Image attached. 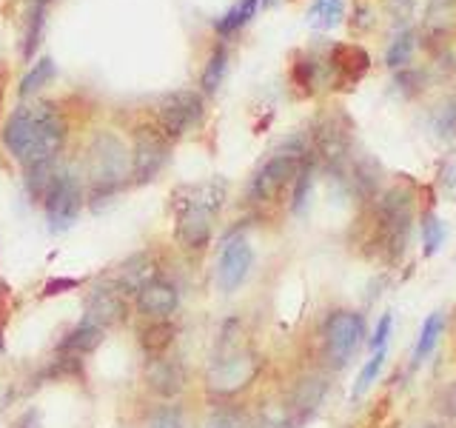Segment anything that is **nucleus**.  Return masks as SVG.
Returning <instances> with one entry per match:
<instances>
[{
	"label": "nucleus",
	"mask_w": 456,
	"mask_h": 428,
	"mask_svg": "<svg viewBox=\"0 0 456 428\" xmlns=\"http://www.w3.org/2000/svg\"><path fill=\"white\" fill-rule=\"evenodd\" d=\"M103 334H106V328L103 325H97V323H92V320H80L71 332L63 337V342H61V351L63 354H71V357H80V354H89V351H94L100 342H103Z\"/></svg>",
	"instance_id": "nucleus-19"
},
{
	"label": "nucleus",
	"mask_w": 456,
	"mask_h": 428,
	"mask_svg": "<svg viewBox=\"0 0 456 428\" xmlns=\"http://www.w3.org/2000/svg\"><path fill=\"white\" fill-rule=\"evenodd\" d=\"M314 149H317L320 160L331 169H342L351 154V137H348V126L339 118H322L314 128Z\"/></svg>",
	"instance_id": "nucleus-11"
},
{
	"label": "nucleus",
	"mask_w": 456,
	"mask_h": 428,
	"mask_svg": "<svg viewBox=\"0 0 456 428\" xmlns=\"http://www.w3.org/2000/svg\"><path fill=\"white\" fill-rule=\"evenodd\" d=\"M0 351H4V340H0Z\"/></svg>",
	"instance_id": "nucleus-40"
},
{
	"label": "nucleus",
	"mask_w": 456,
	"mask_h": 428,
	"mask_svg": "<svg viewBox=\"0 0 456 428\" xmlns=\"http://www.w3.org/2000/svg\"><path fill=\"white\" fill-rule=\"evenodd\" d=\"M374 235L377 246L385 254V260H399L408 249L411 237V223H413V194L405 185H394L377 203L374 214Z\"/></svg>",
	"instance_id": "nucleus-4"
},
{
	"label": "nucleus",
	"mask_w": 456,
	"mask_h": 428,
	"mask_svg": "<svg viewBox=\"0 0 456 428\" xmlns=\"http://www.w3.org/2000/svg\"><path fill=\"white\" fill-rule=\"evenodd\" d=\"M157 275V263L151 260V254H134L118 268V277H114V289H118L123 297H137V292L146 283H151Z\"/></svg>",
	"instance_id": "nucleus-17"
},
{
	"label": "nucleus",
	"mask_w": 456,
	"mask_h": 428,
	"mask_svg": "<svg viewBox=\"0 0 456 428\" xmlns=\"http://www.w3.org/2000/svg\"><path fill=\"white\" fill-rule=\"evenodd\" d=\"M411 52H413V32H403L396 40H391L388 52H385V61H388L391 69H399L411 61Z\"/></svg>",
	"instance_id": "nucleus-32"
},
{
	"label": "nucleus",
	"mask_w": 456,
	"mask_h": 428,
	"mask_svg": "<svg viewBox=\"0 0 456 428\" xmlns=\"http://www.w3.org/2000/svg\"><path fill=\"white\" fill-rule=\"evenodd\" d=\"M175 325L168 320H149L146 328H140V346L146 349L151 357L157 354H166V349L175 342Z\"/></svg>",
	"instance_id": "nucleus-22"
},
{
	"label": "nucleus",
	"mask_w": 456,
	"mask_h": 428,
	"mask_svg": "<svg viewBox=\"0 0 456 428\" xmlns=\"http://www.w3.org/2000/svg\"><path fill=\"white\" fill-rule=\"evenodd\" d=\"M149 428H185L183 411L177 406H160L149 420Z\"/></svg>",
	"instance_id": "nucleus-36"
},
{
	"label": "nucleus",
	"mask_w": 456,
	"mask_h": 428,
	"mask_svg": "<svg viewBox=\"0 0 456 428\" xmlns=\"http://www.w3.org/2000/svg\"><path fill=\"white\" fill-rule=\"evenodd\" d=\"M325 380L322 377H305L303 383L294 389V397H291V411H294V420L297 423H305L314 411H317V406L322 403L325 397Z\"/></svg>",
	"instance_id": "nucleus-20"
},
{
	"label": "nucleus",
	"mask_w": 456,
	"mask_h": 428,
	"mask_svg": "<svg viewBox=\"0 0 456 428\" xmlns=\"http://www.w3.org/2000/svg\"><path fill=\"white\" fill-rule=\"evenodd\" d=\"M208 428H263V425L254 423L251 417H246L242 411H220V414H214Z\"/></svg>",
	"instance_id": "nucleus-35"
},
{
	"label": "nucleus",
	"mask_w": 456,
	"mask_h": 428,
	"mask_svg": "<svg viewBox=\"0 0 456 428\" xmlns=\"http://www.w3.org/2000/svg\"><path fill=\"white\" fill-rule=\"evenodd\" d=\"M86 169L92 177V206L97 209L123 189L132 171V154L118 135L97 132L89 146V157H86Z\"/></svg>",
	"instance_id": "nucleus-2"
},
{
	"label": "nucleus",
	"mask_w": 456,
	"mask_h": 428,
	"mask_svg": "<svg viewBox=\"0 0 456 428\" xmlns=\"http://www.w3.org/2000/svg\"><path fill=\"white\" fill-rule=\"evenodd\" d=\"M86 320H92L97 325H114L120 323L126 317V297L114 289V285H100V289H94L89 294V300H86Z\"/></svg>",
	"instance_id": "nucleus-15"
},
{
	"label": "nucleus",
	"mask_w": 456,
	"mask_h": 428,
	"mask_svg": "<svg viewBox=\"0 0 456 428\" xmlns=\"http://www.w3.org/2000/svg\"><path fill=\"white\" fill-rule=\"evenodd\" d=\"M299 166H303V157L299 154H289V152L274 154L251 177L248 200L251 203H274V200L294 183Z\"/></svg>",
	"instance_id": "nucleus-7"
},
{
	"label": "nucleus",
	"mask_w": 456,
	"mask_h": 428,
	"mask_svg": "<svg viewBox=\"0 0 456 428\" xmlns=\"http://www.w3.org/2000/svg\"><path fill=\"white\" fill-rule=\"evenodd\" d=\"M20 428H40V411H37V408L26 411V414H23V420H20Z\"/></svg>",
	"instance_id": "nucleus-39"
},
{
	"label": "nucleus",
	"mask_w": 456,
	"mask_h": 428,
	"mask_svg": "<svg viewBox=\"0 0 456 428\" xmlns=\"http://www.w3.org/2000/svg\"><path fill=\"white\" fill-rule=\"evenodd\" d=\"M382 366H385V349H379V351L370 354V360L362 366L360 377H356V385H354V399H356V397H362V394L370 389V385H374V380L379 377Z\"/></svg>",
	"instance_id": "nucleus-31"
},
{
	"label": "nucleus",
	"mask_w": 456,
	"mask_h": 428,
	"mask_svg": "<svg viewBox=\"0 0 456 428\" xmlns=\"http://www.w3.org/2000/svg\"><path fill=\"white\" fill-rule=\"evenodd\" d=\"M49 4L52 0H32L28 4V14H26V35H23V57H35L40 37H43V26H46V14H49Z\"/></svg>",
	"instance_id": "nucleus-21"
},
{
	"label": "nucleus",
	"mask_w": 456,
	"mask_h": 428,
	"mask_svg": "<svg viewBox=\"0 0 456 428\" xmlns=\"http://www.w3.org/2000/svg\"><path fill=\"white\" fill-rule=\"evenodd\" d=\"M225 69H228V49L225 46H217L211 52L208 63L203 69V78H200V86H203L206 95H214L220 89V83L225 78Z\"/></svg>",
	"instance_id": "nucleus-27"
},
{
	"label": "nucleus",
	"mask_w": 456,
	"mask_h": 428,
	"mask_svg": "<svg viewBox=\"0 0 456 428\" xmlns=\"http://www.w3.org/2000/svg\"><path fill=\"white\" fill-rule=\"evenodd\" d=\"M168 163V137L160 128H142L132 152V175L137 183H149Z\"/></svg>",
	"instance_id": "nucleus-10"
},
{
	"label": "nucleus",
	"mask_w": 456,
	"mask_h": 428,
	"mask_svg": "<svg viewBox=\"0 0 456 428\" xmlns=\"http://www.w3.org/2000/svg\"><path fill=\"white\" fill-rule=\"evenodd\" d=\"M370 66V54L356 43H337L331 49V69L337 71L339 83H356Z\"/></svg>",
	"instance_id": "nucleus-18"
},
{
	"label": "nucleus",
	"mask_w": 456,
	"mask_h": 428,
	"mask_svg": "<svg viewBox=\"0 0 456 428\" xmlns=\"http://www.w3.org/2000/svg\"><path fill=\"white\" fill-rule=\"evenodd\" d=\"M203 109H206L203 97L197 92H189V89L171 92L160 100V106H157V128H160L168 140H177L203 120Z\"/></svg>",
	"instance_id": "nucleus-8"
},
{
	"label": "nucleus",
	"mask_w": 456,
	"mask_h": 428,
	"mask_svg": "<svg viewBox=\"0 0 456 428\" xmlns=\"http://www.w3.org/2000/svg\"><path fill=\"white\" fill-rule=\"evenodd\" d=\"M291 78H294V83L299 86V89L311 92L314 83H317V63H314L311 57H299V61L294 63V69H291Z\"/></svg>",
	"instance_id": "nucleus-34"
},
{
	"label": "nucleus",
	"mask_w": 456,
	"mask_h": 428,
	"mask_svg": "<svg viewBox=\"0 0 456 428\" xmlns=\"http://www.w3.org/2000/svg\"><path fill=\"white\" fill-rule=\"evenodd\" d=\"M177 211V226H175V237L183 249L200 251L211 243V232H214V218L206 209H194V206H175Z\"/></svg>",
	"instance_id": "nucleus-13"
},
{
	"label": "nucleus",
	"mask_w": 456,
	"mask_h": 428,
	"mask_svg": "<svg viewBox=\"0 0 456 428\" xmlns=\"http://www.w3.org/2000/svg\"><path fill=\"white\" fill-rule=\"evenodd\" d=\"M80 285H83V280H77V277H52L46 285H43V294L52 297V294H63V292H75Z\"/></svg>",
	"instance_id": "nucleus-37"
},
{
	"label": "nucleus",
	"mask_w": 456,
	"mask_h": 428,
	"mask_svg": "<svg viewBox=\"0 0 456 428\" xmlns=\"http://www.w3.org/2000/svg\"><path fill=\"white\" fill-rule=\"evenodd\" d=\"M425 26L434 35H448L456 26V0H431Z\"/></svg>",
	"instance_id": "nucleus-26"
},
{
	"label": "nucleus",
	"mask_w": 456,
	"mask_h": 428,
	"mask_svg": "<svg viewBox=\"0 0 456 428\" xmlns=\"http://www.w3.org/2000/svg\"><path fill=\"white\" fill-rule=\"evenodd\" d=\"M225 194H228L225 180L214 177V180L183 185V189L175 194V206H194V209H206L211 214H217L225 203Z\"/></svg>",
	"instance_id": "nucleus-16"
},
{
	"label": "nucleus",
	"mask_w": 456,
	"mask_h": 428,
	"mask_svg": "<svg viewBox=\"0 0 456 428\" xmlns=\"http://www.w3.org/2000/svg\"><path fill=\"white\" fill-rule=\"evenodd\" d=\"M260 4H263V0H237V4L217 21V32L220 35H234L237 29H242L254 18L256 9H260Z\"/></svg>",
	"instance_id": "nucleus-25"
},
{
	"label": "nucleus",
	"mask_w": 456,
	"mask_h": 428,
	"mask_svg": "<svg viewBox=\"0 0 456 428\" xmlns=\"http://www.w3.org/2000/svg\"><path fill=\"white\" fill-rule=\"evenodd\" d=\"M43 206H46V220L52 235H61L75 226L83 209V189L77 177L71 171H54L49 189L43 194Z\"/></svg>",
	"instance_id": "nucleus-6"
},
{
	"label": "nucleus",
	"mask_w": 456,
	"mask_h": 428,
	"mask_svg": "<svg viewBox=\"0 0 456 428\" xmlns=\"http://www.w3.org/2000/svg\"><path fill=\"white\" fill-rule=\"evenodd\" d=\"M251 266H254V249L246 240V235H240V232L228 235L220 249V260H217V285L225 294L237 292L240 285L248 280Z\"/></svg>",
	"instance_id": "nucleus-9"
},
{
	"label": "nucleus",
	"mask_w": 456,
	"mask_h": 428,
	"mask_svg": "<svg viewBox=\"0 0 456 428\" xmlns=\"http://www.w3.org/2000/svg\"><path fill=\"white\" fill-rule=\"evenodd\" d=\"M4 143L23 166L54 160L66 143V120L61 109L52 103L14 109L4 126Z\"/></svg>",
	"instance_id": "nucleus-1"
},
{
	"label": "nucleus",
	"mask_w": 456,
	"mask_h": 428,
	"mask_svg": "<svg viewBox=\"0 0 456 428\" xmlns=\"http://www.w3.org/2000/svg\"><path fill=\"white\" fill-rule=\"evenodd\" d=\"M391 328H394V317L391 314H382L379 323H377V332H374V337H370V349L374 351L385 349V342H388V337H391Z\"/></svg>",
	"instance_id": "nucleus-38"
},
{
	"label": "nucleus",
	"mask_w": 456,
	"mask_h": 428,
	"mask_svg": "<svg viewBox=\"0 0 456 428\" xmlns=\"http://www.w3.org/2000/svg\"><path fill=\"white\" fill-rule=\"evenodd\" d=\"M442 332H445V311H434V314H428L425 323H422L419 340H417V349H413V363H422L425 357L434 351V346L439 342Z\"/></svg>",
	"instance_id": "nucleus-24"
},
{
	"label": "nucleus",
	"mask_w": 456,
	"mask_h": 428,
	"mask_svg": "<svg viewBox=\"0 0 456 428\" xmlns=\"http://www.w3.org/2000/svg\"><path fill=\"white\" fill-rule=\"evenodd\" d=\"M294 192H291V209L299 214L305 209V203H308V194H311V185H314V169H311V163H305L303 160V166H299V171H297V177H294Z\"/></svg>",
	"instance_id": "nucleus-30"
},
{
	"label": "nucleus",
	"mask_w": 456,
	"mask_h": 428,
	"mask_svg": "<svg viewBox=\"0 0 456 428\" xmlns=\"http://www.w3.org/2000/svg\"><path fill=\"white\" fill-rule=\"evenodd\" d=\"M442 243H445V223H442L434 211H425L422 218V254L425 257H434Z\"/></svg>",
	"instance_id": "nucleus-29"
},
{
	"label": "nucleus",
	"mask_w": 456,
	"mask_h": 428,
	"mask_svg": "<svg viewBox=\"0 0 456 428\" xmlns=\"http://www.w3.org/2000/svg\"><path fill=\"white\" fill-rule=\"evenodd\" d=\"M54 61L52 57H40L37 63H32V69L26 71V78L20 80V97H28V95H35L37 89H43L52 78H54Z\"/></svg>",
	"instance_id": "nucleus-28"
},
{
	"label": "nucleus",
	"mask_w": 456,
	"mask_h": 428,
	"mask_svg": "<svg viewBox=\"0 0 456 428\" xmlns=\"http://www.w3.org/2000/svg\"><path fill=\"white\" fill-rule=\"evenodd\" d=\"M146 385L151 394L163 397V399L177 397L185 389V368L175 360V357L157 354L146 366Z\"/></svg>",
	"instance_id": "nucleus-14"
},
{
	"label": "nucleus",
	"mask_w": 456,
	"mask_h": 428,
	"mask_svg": "<svg viewBox=\"0 0 456 428\" xmlns=\"http://www.w3.org/2000/svg\"><path fill=\"white\" fill-rule=\"evenodd\" d=\"M134 300H137V311L146 320H168L180 306V292L171 280L154 277L151 283L142 285Z\"/></svg>",
	"instance_id": "nucleus-12"
},
{
	"label": "nucleus",
	"mask_w": 456,
	"mask_h": 428,
	"mask_svg": "<svg viewBox=\"0 0 456 428\" xmlns=\"http://www.w3.org/2000/svg\"><path fill=\"white\" fill-rule=\"evenodd\" d=\"M365 337V320L360 311L351 309H337L331 317L325 320V357L334 368L348 366V360L356 354V349L362 346Z\"/></svg>",
	"instance_id": "nucleus-5"
},
{
	"label": "nucleus",
	"mask_w": 456,
	"mask_h": 428,
	"mask_svg": "<svg viewBox=\"0 0 456 428\" xmlns=\"http://www.w3.org/2000/svg\"><path fill=\"white\" fill-rule=\"evenodd\" d=\"M342 18H346V0H314L308 9V23L322 32L339 26Z\"/></svg>",
	"instance_id": "nucleus-23"
},
{
	"label": "nucleus",
	"mask_w": 456,
	"mask_h": 428,
	"mask_svg": "<svg viewBox=\"0 0 456 428\" xmlns=\"http://www.w3.org/2000/svg\"><path fill=\"white\" fill-rule=\"evenodd\" d=\"M260 377V357L251 349H242L232 334L220 337L217 357L206 374V385L214 397H234L246 391L248 385Z\"/></svg>",
	"instance_id": "nucleus-3"
},
{
	"label": "nucleus",
	"mask_w": 456,
	"mask_h": 428,
	"mask_svg": "<svg viewBox=\"0 0 456 428\" xmlns=\"http://www.w3.org/2000/svg\"><path fill=\"white\" fill-rule=\"evenodd\" d=\"M434 128L442 140L456 137V100H448L445 106H439V111L434 114Z\"/></svg>",
	"instance_id": "nucleus-33"
}]
</instances>
